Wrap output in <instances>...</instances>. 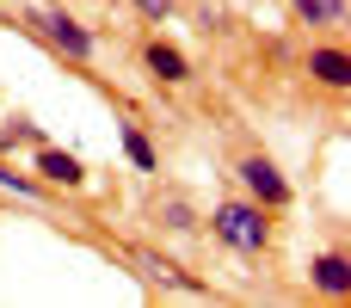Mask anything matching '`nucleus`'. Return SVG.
<instances>
[{"mask_svg": "<svg viewBox=\"0 0 351 308\" xmlns=\"http://www.w3.org/2000/svg\"><path fill=\"white\" fill-rule=\"evenodd\" d=\"M204 222H210V235H216L228 253H241V259L271 253V210H265V204H253L247 191H241V198H222Z\"/></svg>", "mask_w": 351, "mask_h": 308, "instance_id": "nucleus-1", "label": "nucleus"}, {"mask_svg": "<svg viewBox=\"0 0 351 308\" xmlns=\"http://www.w3.org/2000/svg\"><path fill=\"white\" fill-rule=\"evenodd\" d=\"M25 25L62 56V62H74V68H86V62H99V31L93 25H80L68 6H31L25 12Z\"/></svg>", "mask_w": 351, "mask_h": 308, "instance_id": "nucleus-2", "label": "nucleus"}, {"mask_svg": "<svg viewBox=\"0 0 351 308\" xmlns=\"http://www.w3.org/2000/svg\"><path fill=\"white\" fill-rule=\"evenodd\" d=\"M234 179H241V191H247L253 204H265V210H290V204H296V185H290V173H284L271 154H241V161H234Z\"/></svg>", "mask_w": 351, "mask_h": 308, "instance_id": "nucleus-3", "label": "nucleus"}, {"mask_svg": "<svg viewBox=\"0 0 351 308\" xmlns=\"http://www.w3.org/2000/svg\"><path fill=\"white\" fill-rule=\"evenodd\" d=\"M31 173H37L49 191H80V185H86V161H80V154H68V148H56V142H37Z\"/></svg>", "mask_w": 351, "mask_h": 308, "instance_id": "nucleus-4", "label": "nucleus"}, {"mask_svg": "<svg viewBox=\"0 0 351 308\" xmlns=\"http://www.w3.org/2000/svg\"><path fill=\"white\" fill-rule=\"evenodd\" d=\"M308 290L327 296V303H351V253H346V247L315 253V265H308Z\"/></svg>", "mask_w": 351, "mask_h": 308, "instance_id": "nucleus-5", "label": "nucleus"}, {"mask_svg": "<svg viewBox=\"0 0 351 308\" xmlns=\"http://www.w3.org/2000/svg\"><path fill=\"white\" fill-rule=\"evenodd\" d=\"M142 68H148L160 86H191V80H197L191 56H185L179 43H167V37H148V43H142Z\"/></svg>", "mask_w": 351, "mask_h": 308, "instance_id": "nucleus-6", "label": "nucleus"}, {"mask_svg": "<svg viewBox=\"0 0 351 308\" xmlns=\"http://www.w3.org/2000/svg\"><path fill=\"white\" fill-rule=\"evenodd\" d=\"M308 80L315 86H327V93H346L351 86V56H346V43H308Z\"/></svg>", "mask_w": 351, "mask_h": 308, "instance_id": "nucleus-7", "label": "nucleus"}, {"mask_svg": "<svg viewBox=\"0 0 351 308\" xmlns=\"http://www.w3.org/2000/svg\"><path fill=\"white\" fill-rule=\"evenodd\" d=\"M154 228H160V235H173V241H185V235H197V228H204V216H197V204H191V198L160 191V198H154Z\"/></svg>", "mask_w": 351, "mask_h": 308, "instance_id": "nucleus-8", "label": "nucleus"}, {"mask_svg": "<svg viewBox=\"0 0 351 308\" xmlns=\"http://www.w3.org/2000/svg\"><path fill=\"white\" fill-rule=\"evenodd\" d=\"M117 142H123V161H130L136 173H160V148L148 142L142 123H117Z\"/></svg>", "mask_w": 351, "mask_h": 308, "instance_id": "nucleus-9", "label": "nucleus"}, {"mask_svg": "<svg viewBox=\"0 0 351 308\" xmlns=\"http://www.w3.org/2000/svg\"><path fill=\"white\" fill-rule=\"evenodd\" d=\"M290 19L315 25V31H339L346 25V0H290Z\"/></svg>", "mask_w": 351, "mask_h": 308, "instance_id": "nucleus-10", "label": "nucleus"}, {"mask_svg": "<svg viewBox=\"0 0 351 308\" xmlns=\"http://www.w3.org/2000/svg\"><path fill=\"white\" fill-rule=\"evenodd\" d=\"M0 191H12V198H43L49 185H43L37 173H19V167H12V161L0 154Z\"/></svg>", "mask_w": 351, "mask_h": 308, "instance_id": "nucleus-11", "label": "nucleus"}, {"mask_svg": "<svg viewBox=\"0 0 351 308\" xmlns=\"http://www.w3.org/2000/svg\"><path fill=\"white\" fill-rule=\"evenodd\" d=\"M130 6H136V19H142V25H167V19L179 12V0H130Z\"/></svg>", "mask_w": 351, "mask_h": 308, "instance_id": "nucleus-12", "label": "nucleus"}, {"mask_svg": "<svg viewBox=\"0 0 351 308\" xmlns=\"http://www.w3.org/2000/svg\"><path fill=\"white\" fill-rule=\"evenodd\" d=\"M12 136H19V142H31V148H37V142H43V130H37V123H31V117H12Z\"/></svg>", "mask_w": 351, "mask_h": 308, "instance_id": "nucleus-13", "label": "nucleus"}, {"mask_svg": "<svg viewBox=\"0 0 351 308\" xmlns=\"http://www.w3.org/2000/svg\"><path fill=\"white\" fill-rule=\"evenodd\" d=\"M19 148V136H12V123H0V154H12Z\"/></svg>", "mask_w": 351, "mask_h": 308, "instance_id": "nucleus-14", "label": "nucleus"}]
</instances>
